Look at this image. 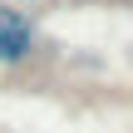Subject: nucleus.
I'll return each mask as SVG.
<instances>
[{"mask_svg": "<svg viewBox=\"0 0 133 133\" xmlns=\"http://www.w3.org/2000/svg\"><path fill=\"white\" fill-rule=\"evenodd\" d=\"M35 54V20L15 5H0V64L15 69Z\"/></svg>", "mask_w": 133, "mask_h": 133, "instance_id": "1", "label": "nucleus"}]
</instances>
